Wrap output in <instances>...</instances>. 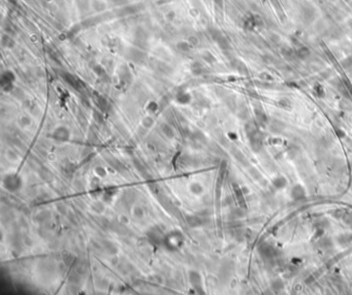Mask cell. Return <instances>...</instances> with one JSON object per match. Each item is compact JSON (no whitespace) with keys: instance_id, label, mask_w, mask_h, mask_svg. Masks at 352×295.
<instances>
[{"instance_id":"1","label":"cell","mask_w":352,"mask_h":295,"mask_svg":"<svg viewBox=\"0 0 352 295\" xmlns=\"http://www.w3.org/2000/svg\"><path fill=\"white\" fill-rule=\"evenodd\" d=\"M182 242H183V235L178 231L172 232L171 234L165 236L164 238V244L167 245V247L169 249L178 248L179 246L182 245Z\"/></svg>"},{"instance_id":"2","label":"cell","mask_w":352,"mask_h":295,"mask_svg":"<svg viewBox=\"0 0 352 295\" xmlns=\"http://www.w3.org/2000/svg\"><path fill=\"white\" fill-rule=\"evenodd\" d=\"M4 185L7 189L15 191L21 187V180L15 174H10L4 179Z\"/></svg>"},{"instance_id":"3","label":"cell","mask_w":352,"mask_h":295,"mask_svg":"<svg viewBox=\"0 0 352 295\" xmlns=\"http://www.w3.org/2000/svg\"><path fill=\"white\" fill-rule=\"evenodd\" d=\"M15 81V75L11 71L4 72L1 76V86L5 91H8V87L13 88V82Z\"/></svg>"},{"instance_id":"4","label":"cell","mask_w":352,"mask_h":295,"mask_svg":"<svg viewBox=\"0 0 352 295\" xmlns=\"http://www.w3.org/2000/svg\"><path fill=\"white\" fill-rule=\"evenodd\" d=\"M53 137H54V139H56L58 141H65V140H67V139H68V137H69L68 129H66V128H64V127L57 128L56 130L54 131Z\"/></svg>"},{"instance_id":"5","label":"cell","mask_w":352,"mask_h":295,"mask_svg":"<svg viewBox=\"0 0 352 295\" xmlns=\"http://www.w3.org/2000/svg\"><path fill=\"white\" fill-rule=\"evenodd\" d=\"M148 235L150 236V238L152 239L153 242H157V244H160V242H164V238L165 235L160 231L158 228H153L150 232H148Z\"/></svg>"},{"instance_id":"6","label":"cell","mask_w":352,"mask_h":295,"mask_svg":"<svg viewBox=\"0 0 352 295\" xmlns=\"http://www.w3.org/2000/svg\"><path fill=\"white\" fill-rule=\"evenodd\" d=\"M62 78L64 79V81H65L68 85L72 86V88H75V89H79L80 88L79 81L72 75H70V73H63Z\"/></svg>"},{"instance_id":"7","label":"cell","mask_w":352,"mask_h":295,"mask_svg":"<svg viewBox=\"0 0 352 295\" xmlns=\"http://www.w3.org/2000/svg\"><path fill=\"white\" fill-rule=\"evenodd\" d=\"M189 279H190V282H191V284H192L193 287H195L196 289H198V287L200 286V276H199V273L191 271L190 272V276H189Z\"/></svg>"},{"instance_id":"8","label":"cell","mask_w":352,"mask_h":295,"mask_svg":"<svg viewBox=\"0 0 352 295\" xmlns=\"http://www.w3.org/2000/svg\"><path fill=\"white\" fill-rule=\"evenodd\" d=\"M186 221L188 223V225L191 226V227H196V226H199L202 225V220H200L199 217H196V216H189L186 218Z\"/></svg>"},{"instance_id":"9","label":"cell","mask_w":352,"mask_h":295,"mask_svg":"<svg viewBox=\"0 0 352 295\" xmlns=\"http://www.w3.org/2000/svg\"><path fill=\"white\" fill-rule=\"evenodd\" d=\"M190 99H191L190 95L187 94V93H180L177 96V101H178V102L183 103V104L188 103L190 101Z\"/></svg>"},{"instance_id":"10","label":"cell","mask_w":352,"mask_h":295,"mask_svg":"<svg viewBox=\"0 0 352 295\" xmlns=\"http://www.w3.org/2000/svg\"><path fill=\"white\" fill-rule=\"evenodd\" d=\"M190 191L193 194H200L202 192V187L199 183H192L190 185Z\"/></svg>"},{"instance_id":"11","label":"cell","mask_w":352,"mask_h":295,"mask_svg":"<svg viewBox=\"0 0 352 295\" xmlns=\"http://www.w3.org/2000/svg\"><path fill=\"white\" fill-rule=\"evenodd\" d=\"M178 49L182 52H189L191 50V45L188 41H181L178 44Z\"/></svg>"},{"instance_id":"12","label":"cell","mask_w":352,"mask_h":295,"mask_svg":"<svg viewBox=\"0 0 352 295\" xmlns=\"http://www.w3.org/2000/svg\"><path fill=\"white\" fill-rule=\"evenodd\" d=\"M162 131H163V133H164L168 138H172V137H174V135H175L174 130H172V129L169 127L168 125H163Z\"/></svg>"},{"instance_id":"13","label":"cell","mask_w":352,"mask_h":295,"mask_svg":"<svg viewBox=\"0 0 352 295\" xmlns=\"http://www.w3.org/2000/svg\"><path fill=\"white\" fill-rule=\"evenodd\" d=\"M133 216L135 218H137V219H140V218H143L144 217V211L141 210V207H135L133 208Z\"/></svg>"},{"instance_id":"14","label":"cell","mask_w":352,"mask_h":295,"mask_svg":"<svg viewBox=\"0 0 352 295\" xmlns=\"http://www.w3.org/2000/svg\"><path fill=\"white\" fill-rule=\"evenodd\" d=\"M147 109L149 112H155V110L158 109V104H157L156 102H154V101H152V102H150L149 104H148Z\"/></svg>"},{"instance_id":"15","label":"cell","mask_w":352,"mask_h":295,"mask_svg":"<svg viewBox=\"0 0 352 295\" xmlns=\"http://www.w3.org/2000/svg\"><path fill=\"white\" fill-rule=\"evenodd\" d=\"M143 125L145 126V127H151V126L153 125V120L151 118H149V117H147V118L144 119Z\"/></svg>"},{"instance_id":"16","label":"cell","mask_w":352,"mask_h":295,"mask_svg":"<svg viewBox=\"0 0 352 295\" xmlns=\"http://www.w3.org/2000/svg\"><path fill=\"white\" fill-rule=\"evenodd\" d=\"M95 171H96V173L98 174V176H100V177H106V170L104 169L103 167H101V166L97 167Z\"/></svg>"},{"instance_id":"17","label":"cell","mask_w":352,"mask_h":295,"mask_svg":"<svg viewBox=\"0 0 352 295\" xmlns=\"http://www.w3.org/2000/svg\"><path fill=\"white\" fill-rule=\"evenodd\" d=\"M93 210L95 211V212H97V213H99V212H101L103 210V207H102V204H100V203H95V204H93Z\"/></svg>"},{"instance_id":"18","label":"cell","mask_w":352,"mask_h":295,"mask_svg":"<svg viewBox=\"0 0 352 295\" xmlns=\"http://www.w3.org/2000/svg\"><path fill=\"white\" fill-rule=\"evenodd\" d=\"M188 42H189V44L192 45H196L197 42H198V41H197V39L194 37V36H191V37H189V41H188Z\"/></svg>"},{"instance_id":"19","label":"cell","mask_w":352,"mask_h":295,"mask_svg":"<svg viewBox=\"0 0 352 295\" xmlns=\"http://www.w3.org/2000/svg\"><path fill=\"white\" fill-rule=\"evenodd\" d=\"M215 2L217 4H219V5H221L222 4V0H215Z\"/></svg>"}]
</instances>
